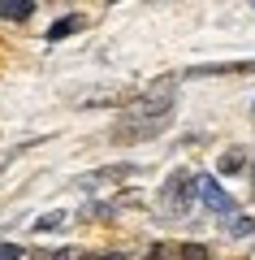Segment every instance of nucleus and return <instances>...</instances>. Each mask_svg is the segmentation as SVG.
I'll use <instances>...</instances> for the list:
<instances>
[{"label":"nucleus","mask_w":255,"mask_h":260,"mask_svg":"<svg viewBox=\"0 0 255 260\" xmlns=\"http://www.w3.org/2000/svg\"><path fill=\"white\" fill-rule=\"evenodd\" d=\"M164 126H169V117H134V113H126V117L108 130V139H113V143H138V139L160 135Z\"/></svg>","instance_id":"f257e3e1"},{"label":"nucleus","mask_w":255,"mask_h":260,"mask_svg":"<svg viewBox=\"0 0 255 260\" xmlns=\"http://www.w3.org/2000/svg\"><path fill=\"white\" fill-rule=\"evenodd\" d=\"M134 174H138L134 165H108V169H95V174H82L78 186H82V191H100V186H113V182H121V178H134Z\"/></svg>","instance_id":"f03ea898"},{"label":"nucleus","mask_w":255,"mask_h":260,"mask_svg":"<svg viewBox=\"0 0 255 260\" xmlns=\"http://www.w3.org/2000/svg\"><path fill=\"white\" fill-rule=\"evenodd\" d=\"M195 191H199V200L212 208V213H234V200H229L212 178H195Z\"/></svg>","instance_id":"7ed1b4c3"},{"label":"nucleus","mask_w":255,"mask_h":260,"mask_svg":"<svg viewBox=\"0 0 255 260\" xmlns=\"http://www.w3.org/2000/svg\"><path fill=\"white\" fill-rule=\"evenodd\" d=\"M225 74H255V61H225V65H195L186 78H225Z\"/></svg>","instance_id":"20e7f679"},{"label":"nucleus","mask_w":255,"mask_h":260,"mask_svg":"<svg viewBox=\"0 0 255 260\" xmlns=\"http://www.w3.org/2000/svg\"><path fill=\"white\" fill-rule=\"evenodd\" d=\"M191 191H195V178L191 174H173L169 186H164V204L169 208H186L191 204Z\"/></svg>","instance_id":"39448f33"},{"label":"nucleus","mask_w":255,"mask_h":260,"mask_svg":"<svg viewBox=\"0 0 255 260\" xmlns=\"http://www.w3.org/2000/svg\"><path fill=\"white\" fill-rule=\"evenodd\" d=\"M0 13L13 22H26L30 13H35V0H0Z\"/></svg>","instance_id":"423d86ee"},{"label":"nucleus","mask_w":255,"mask_h":260,"mask_svg":"<svg viewBox=\"0 0 255 260\" xmlns=\"http://www.w3.org/2000/svg\"><path fill=\"white\" fill-rule=\"evenodd\" d=\"M82 22L78 18H61V22H52V30H48V39H65V35H74Z\"/></svg>","instance_id":"0eeeda50"},{"label":"nucleus","mask_w":255,"mask_h":260,"mask_svg":"<svg viewBox=\"0 0 255 260\" xmlns=\"http://www.w3.org/2000/svg\"><path fill=\"white\" fill-rule=\"evenodd\" d=\"M177 256L182 260H208V251H203L199 243H186V247H177Z\"/></svg>","instance_id":"6e6552de"},{"label":"nucleus","mask_w":255,"mask_h":260,"mask_svg":"<svg viewBox=\"0 0 255 260\" xmlns=\"http://www.w3.org/2000/svg\"><path fill=\"white\" fill-rule=\"evenodd\" d=\"M56 225H65V217L61 213H48V217H39V221H35V230H56Z\"/></svg>","instance_id":"1a4fd4ad"},{"label":"nucleus","mask_w":255,"mask_h":260,"mask_svg":"<svg viewBox=\"0 0 255 260\" xmlns=\"http://www.w3.org/2000/svg\"><path fill=\"white\" fill-rule=\"evenodd\" d=\"M251 230H255L251 217H234V225H229V234H251Z\"/></svg>","instance_id":"9d476101"},{"label":"nucleus","mask_w":255,"mask_h":260,"mask_svg":"<svg viewBox=\"0 0 255 260\" xmlns=\"http://www.w3.org/2000/svg\"><path fill=\"white\" fill-rule=\"evenodd\" d=\"M221 169H225V174H234V169H242V156H238V152H229V156L221 160Z\"/></svg>","instance_id":"9b49d317"},{"label":"nucleus","mask_w":255,"mask_h":260,"mask_svg":"<svg viewBox=\"0 0 255 260\" xmlns=\"http://www.w3.org/2000/svg\"><path fill=\"white\" fill-rule=\"evenodd\" d=\"M18 256H22V251H18V247H9V243L0 247V260H18Z\"/></svg>","instance_id":"f8f14e48"},{"label":"nucleus","mask_w":255,"mask_h":260,"mask_svg":"<svg viewBox=\"0 0 255 260\" xmlns=\"http://www.w3.org/2000/svg\"><path fill=\"white\" fill-rule=\"evenodd\" d=\"M52 260H78V256H74V251H56Z\"/></svg>","instance_id":"ddd939ff"},{"label":"nucleus","mask_w":255,"mask_h":260,"mask_svg":"<svg viewBox=\"0 0 255 260\" xmlns=\"http://www.w3.org/2000/svg\"><path fill=\"white\" fill-rule=\"evenodd\" d=\"M251 5H255V0H251Z\"/></svg>","instance_id":"4468645a"}]
</instances>
